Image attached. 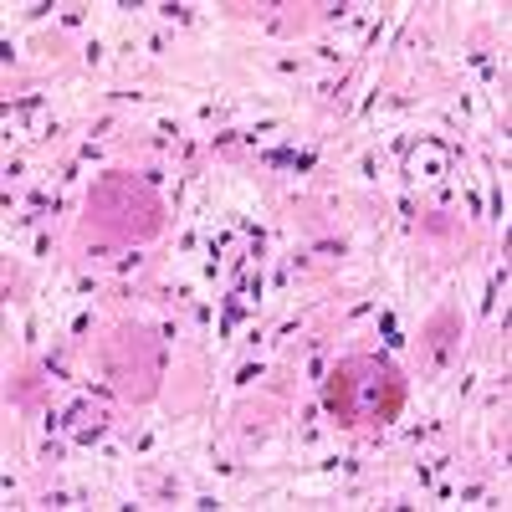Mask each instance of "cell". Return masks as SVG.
<instances>
[{
    "instance_id": "6da1fadb",
    "label": "cell",
    "mask_w": 512,
    "mask_h": 512,
    "mask_svg": "<svg viewBox=\"0 0 512 512\" xmlns=\"http://www.w3.org/2000/svg\"><path fill=\"white\" fill-rule=\"evenodd\" d=\"M328 410L344 425H364V420H390L400 410V379L374 364V359H354L333 374L328 384Z\"/></svg>"
}]
</instances>
